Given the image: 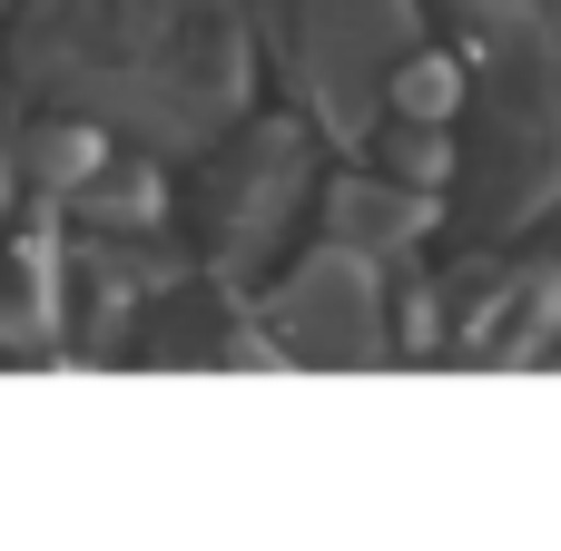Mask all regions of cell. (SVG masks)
Here are the masks:
<instances>
[{"instance_id":"1","label":"cell","mask_w":561,"mask_h":551,"mask_svg":"<svg viewBox=\"0 0 561 551\" xmlns=\"http://www.w3.org/2000/svg\"><path fill=\"white\" fill-rule=\"evenodd\" d=\"M10 69L39 108L128 128L148 148H197L247 108V10L237 0H30L10 20Z\"/></svg>"},{"instance_id":"2","label":"cell","mask_w":561,"mask_h":551,"mask_svg":"<svg viewBox=\"0 0 561 551\" xmlns=\"http://www.w3.org/2000/svg\"><path fill=\"white\" fill-rule=\"evenodd\" d=\"M296 10V69H306V99L335 138H365L385 118V79L394 59L414 49V0H286Z\"/></svg>"},{"instance_id":"3","label":"cell","mask_w":561,"mask_h":551,"mask_svg":"<svg viewBox=\"0 0 561 551\" xmlns=\"http://www.w3.org/2000/svg\"><path fill=\"white\" fill-rule=\"evenodd\" d=\"M316 187V148H306V128L296 118H266V128H247V138H227V158L207 168V256L237 276V266H256L276 237H286V217H296V197Z\"/></svg>"},{"instance_id":"4","label":"cell","mask_w":561,"mask_h":551,"mask_svg":"<svg viewBox=\"0 0 561 551\" xmlns=\"http://www.w3.org/2000/svg\"><path fill=\"white\" fill-rule=\"evenodd\" d=\"M266 335H276L286 355H306V365H375V355H385V286H375V256L325 237V246L276 286Z\"/></svg>"},{"instance_id":"5","label":"cell","mask_w":561,"mask_h":551,"mask_svg":"<svg viewBox=\"0 0 561 551\" xmlns=\"http://www.w3.org/2000/svg\"><path fill=\"white\" fill-rule=\"evenodd\" d=\"M424 227H434V197H424L414 177H394V168H355V177L325 187V237H335V246L404 256Z\"/></svg>"},{"instance_id":"6","label":"cell","mask_w":561,"mask_h":551,"mask_svg":"<svg viewBox=\"0 0 561 551\" xmlns=\"http://www.w3.org/2000/svg\"><path fill=\"white\" fill-rule=\"evenodd\" d=\"M552 10H561V0H552Z\"/></svg>"}]
</instances>
